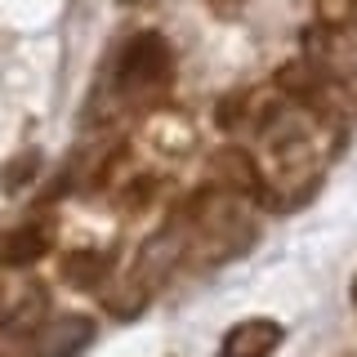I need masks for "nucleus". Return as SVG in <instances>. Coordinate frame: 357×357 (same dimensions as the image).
Here are the masks:
<instances>
[{"label": "nucleus", "instance_id": "obj_10", "mask_svg": "<svg viewBox=\"0 0 357 357\" xmlns=\"http://www.w3.org/2000/svg\"><path fill=\"white\" fill-rule=\"evenodd\" d=\"M353 308H357V282H353Z\"/></svg>", "mask_w": 357, "mask_h": 357}, {"label": "nucleus", "instance_id": "obj_6", "mask_svg": "<svg viewBox=\"0 0 357 357\" xmlns=\"http://www.w3.org/2000/svg\"><path fill=\"white\" fill-rule=\"evenodd\" d=\"M36 170H40V156H36V152H22V156H14V161L5 165L0 188H5V192H22V188L36 178Z\"/></svg>", "mask_w": 357, "mask_h": 357}, {"label": "nucleus", "instance_id": "obj_7", "mask_svg": "<svg viewBox=\"0 0 357 357\" xmlns=\"http://www.w3.org/2000/svg\"><path fill=\"white\" fill-rule=\"evenodd\" d=\"M206 5L215 9L219 18H232V14H241V5H245V0H206Z\"/></svg>", "mask_w": 357, "mask_h": 357}, {"label": "nucleus", "instance_id": "obj_5", "mask_svg": "<svg viewBox=\"0 0 357 357\" xmlns=\"http://www.w3.org/2000/svg\"><path fill=\"white\" fill-rule=\"evenodd\" d=\"M59 273H63V282L76 286V290H103L107 277H112V259L103 250H72V255H63Z\"/></svg>", "mask_w": 357, "mask_h": 357}, {"label": "nucleus", "instance_id": "obj_2", "mask_svg": "<svg viewBox=\"0 0 357 357\" xmlns=\"http://www.w3.org/2000/svg\"><path fill=\"white\" fill-rule=\"evenodd\" d=\"M89 344H94V317H85V312H50L27 335L31 357H81Z\"/></svg>", "mask_w": 357, "mask_h": 357}, {"label": "nucleus", "instance_id": "obj_9", "mask_svg": "<svg viewBox=\"0 0 357 357\" xmlns=\"http://www.w3.org/2000/svg\"><path fill=\"white\" fill-rule=\"evenodd\" d=\"M0 357H18V349H14V340H5V335H0Z\"/></svg>", "mask_w": 357, "mask_h": 357}, {"label": "nucleus", "instance_id": "obj_8", "mask_svg": "<svg viewBox=\"0 0 357 357\" xmlns=\"http://www.w3.org/2000/svg\"><path fill=\"white\" fill-rule=\"evenodd\" d=\"M5 321H9V290L0 286V335H5Z\"/></svg>", "mask_w": 357, "mask_h": 357}, {"label": "nucleus", "instance_id": "obj_3", "mask_svg": "<svg viewBox=\"0 0 357 357\" xmlns=\"http://www.w3.org/2000/svg\"><path fill=\"white\" fill-rule=\"evenodd\" d=\"M50 245H54V228H50V223H40V219H27V223H18V228L0 232V264L31 268L36 259L50 255Z\"/></svg>", "mask_w": 357, "mask_h": 357}, {"label": "nucleus", "instance_id": "obj_4", "mask_svg": "<svg viewBox=\"0 0 357 357\" xmlns=\"http://www.w3.org/2000/svg\"><path fill=\"white\" fill-rule=\"evenodd\" d=\"M282 326L273 317H250V321H237L228 335H223V349L219 357H273L277 344H282Z\"/></svg>", "mask_w": 357, "mask_h": 357}, {"label": "nucleus", "instance_id": "obj_1", "mask_svg": "<svg viewBox=\"0 0 357 357\" xmlns=\"http://www.w3.org/2000/svg\"><path fill=\"white\" fill-rule=\"evenodd\" d=\"M170 72H174V54L165 45V36L161 31H139L134 40H126L112 81H116V89L126 98H148L170 85Z\"/></svg>", "mask_w": 357, "mask_h": 357}]
</instances>
